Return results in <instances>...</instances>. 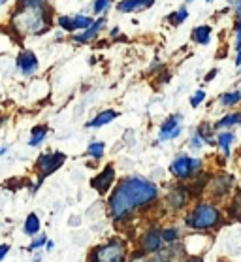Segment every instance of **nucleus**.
I'll use <instances>...</instances> for the list:
<instances>
[{
	"instance_id": "nucleus-31",
	"label": "nucleus",
	"mask_w": 241,
	"mask_h": 262,
	"mask_svg": "<svg viewBox=\"0 0 241 262\" xmlns=\"http://www.w3.org/2000/svg\"><path fill=\"white\" fill-rule=\"evenodd\" d=\"M215 74H217V70H211V72H209V74L206 76V81H211V79L215 78Z\"/></svg>"
},
{
	"instance_id": "nucleus-25",
	"label": "nucleus",
	"mask_w": 241,
	"mask_h": 262,
	"mask_svg": "<svg viewBox=\"0 0 241 262\" xmlns=\"http://www.w3.org/2000/svg\"><path fill=\"white\" fill-rule=\"evenodd\" d=\"M107 6H109V0H96V4H94V12L100 13V12H104Z\"/></svg>"
},
{
	"instance_id": "nucleus-2",
	"label": "nucleus",
	"mask_w": 241,
	"mask_h": 262,
	"mask_svg": "<svg viewBox=\"0 0 241 262\" xmlns=\"http://www.w3.org/2000/svg\"><path fill=\"white\" fill-rule=\"evenodd\" d=\"M46 25V10L41 6H25L21 4V10L13 17V27H17L25 34H38L43 30Z\"/></svg>"
},
{
	"instance_id": "nucleus-30",
	"label": "nucleus",
	"mask_w": 241,
	"mask_h": 262,
	"mask_svg": "<svg viewBox=\"0 0 241 262\" xmlns=\"http://www.w3.org/2000/svg\"><path fill=\"white\" fill-rule=\"evenodd\" d=\"M8 249H10V247H8V245H2V249H0V258H4V256H6Z\"/></svg>"
},
{
	"instance_id": "nucleus-19",
	"label": "nucleus",
	"mask_w": 241,
	"mask_h": 262,
	"mask_svg": "<svg viewBox=\"0 0 241 262\" xmlns=\"http://www.w3.org/2000/svg\"><path fill=\"white\" fill-rule=\"evenodd\" d=\"M47 134V126L40 125V126H34L32 128V138H30V145H38V143L46 138Z\"/></svg>"
},
{
	"instance_id": "nucleus-12",
	"label": "nucleus",
	"mask_w": 241,
	"mask_h": 262,
	"mask_svg": "<svg viewBox=\"0 0 241 262\" xmlns=\"http://www.w3.org/2000/svg\"><path fill=\"white\" fill-rule=\"evenodd\" d=\"M155 0H123L117 4L119 12H136V10H145V8L153 6Z\"/></svg>"
},
{
	"instance_id": "nucleus-18",
	"label": "nucleus",
	"mask_w": 241,
	"mask_h": 262,
	"mask_svg": "<svg viewBox=\"0 0 241 262\" xmlns=\"http://www.w3.org/2000/svg\"><path fill=\"white\" fill-rule=\"evenodd\" d=\"M40 230V221H38V217H36L34 213H30L29 217H27V223H25V232L27 234H36Z\"/></svg>"
},
{
	"instance_id": "nucleus-35",
	"label": "nucleus",
	"mask_w": 241,
	"mask_h": 262,
	"mask_svg": "<svg viewBox=\"0 0 241 262\" xmlns=\"http://www.w3.org/2000/svg\"><path fill=\"white\" fill-rule=\"evenodd\" d=\"M237 12H239V15H241V4H239V8H237Z\"/></svg>"
},
{
	"instance_id": "nucleus-29",
	"label": "nucleus",
	"mask_w": 241,
	"mask_h": 262,
	"mask_svg": "<svg viewBox=\"0 0 241 262\" xmlns=\"http://www.w3.org/2000/svg\"><path fill=\"white\" fill-rule=\"evenodd\" d=\"M237 48H241V21L237 23Z\"/></svg>"
},
{
	"instance_id": "nucleus-20",
	"label": "nucleus",
	"mask_w": 241,
	"mask_h": 262,
	"mask_svg": "<svg viewBox=\"0 0 241 262\" xmlns=\"http://www.w3.org/2000/svg\"><path fill=\"white\" fill-rule=\"evenodd\" d=\"M237 123H241V114H232V115L223 117L215 126H217V128H223V126H232V125H237Z\"/></svg>"
},
{
	"instance_id": "nucleus-15",
	"label": "nucleus",
	"mask_w": 241,
	"mask_h": 262,
	"mask_svg": "<svg viewBox=\"0 0 241 262\" xmlns=\"http://www.w3.org/2000/svg\"><path fill=\"white\" fill-rule=\"evenodd\" d=\"M106 23L104 19H98V21H94L91 27H89V30L85 32V34H79V36H76V40H79V42H89L91 38H94V36L98 34V30H100V27L102 25Z\"/></svg>"
},
{
	"instance_id": "nucleus-5",
	"label": "nucleus",
	"mask_w": 241,
	"mask_h": 262,
	"mask_svg": "<svg viewBox=\"0 0 241 262\" xmlns=\"http://www.w3.org/2000/svg\"><path fill=\"white\" fill-rule=\"evenodd\" d=\"M200 168V161L198 159H188V157H181V159H177L173 161V164L170 166L171 173L179 179H185V178H190L192 173L196 172Z\"/></svg>"
},
{
	"instance_id": "nucleus-8",
	"label": "nucleus",
	"mask_w": 241,
	"mask_h": 262,
	"mask_svg": "<svg viewBox=\"0 0 241 262\" xmlns=\"http://www.w3.org/2000/svg\"><path fill=\"white\" fill-rule=\"evenodd\" d=\"M94 21L91 17H85V15H76V17H59V25L64 30H81L89 29Z\"/></svg>"
},
{
	"instance_id": "nucleus-23",
	"label": "nucleus",
	"mask_w": 241,
	"mask_h": 262,
	"mask_svg": "<svg viewBox=\"0 0 241 262\" xmlns=\"http://www.w3.org/2000/svg\"><path fill=\"white\" fill-rule=\"evenodd\" d=\"M162 236H164L166 244H173V242L177 239V236H179V232H177L176 228H168V230H164V232H162Z\"/></svg>"
},
{
	"instance_id": "nucleus-16",
	"label": "nucleus",
	"mask_w": 241,
	"mask_h": 262,
	"mask_svg": "<svg viewBox=\"0 0 241 262\" xmlns=\"http://www.w3.org/2000/svg\"><path fill=\"white\" fill-rule=\"evenodd\" d=\"M170 202L177 209L181 208V206H185V202H187V189H176L170 194Z\"/></svg>"
},
{
	"instance_id": "nucleus-26",
	"label": "nucleus",
	"mask_w": 241,
	"mask_h": 262,
	"mask_svg": "<svg viewBox=\"0 0 241 262\" xmlns=\"http://www.w3.org/2000/svg\"><path fill=\"white\" fill-rule=\"evenodd\" d=\"M204 98H206V93H204V91H198V93H196V95L192 96L190 104H192V106H198V104H200V102L204 100Z\"/></svg>"
},
{
	"instance_id": "nucleus-34",
	"label": "nucleus",
	"mask_w": 241,
	"mask_h": 262,
	"mask_svg": "<svg viewBox=\"0 0 241 262\" xmlns=\"http://www.w3.org/2000/svg\"><path fill=\"white\" fill-rule=\"evenodd\" d=\"M188 262H202L200 258H192V260H188Z\"/></svg>"
},
{
	"instance_id": "nucleus-9",
	"label": "nucleus",
	"mask_w": 241,
	"mask_h": 262,
	"mask_svg": "<svg viewBox=\"0 0 241 262\" xmlns=\"http://www.w3.org/2000/svg\"><path fill=\"white\" fill-rule=\"evenodd\" d=\"M17 66L21 68L23 74H32V72L38 68V59H36V55L32 51H23V53L17 57Z\"/></svg>"
},
{
	"instance_id": "nucleus-7",
	"label": "nucleus",
	"mask_w": 241,
	"mask_h": 262,
	"mask_svg": "<svg viewBox=\"0 0 241 262\" xmlns=\"http://www.w3.org/2000/svg\"><path fill=\"white\" fill-rule=\"evenodd\" d=\"M113 179H115V170H113L112 166H106V170H102L100 176H96V178L91 179V185H93L100 194H106L107 189L112 187Z\"/></svg>"
},
{
	"instance_id": "nucleus-10",
	"label": "nucleus",
	"mask_w": 241,
	"mask_h": 262,
	"mask_svg": "<svg viewBox=\"0 0 241 262\" xmlns=\"http://www.w3.org/2000/svg\"><path fill=\"white\" fill-rule=\"evenodd\" d=\"M164 244V236L159 232V230H153V232H149L145 238H143V251L145 253H155V251H159Z\"/></svg>"
},
{
	"instance_id": "nucleus-13",
	"label": "nucleus",
	"mask_w": 241,
	"mask_h": 262,
	"mask_svg": "<svg viewBox=\"0 0 241 262\" xmlns=\"http://www.w3.org/2000/svg\"><path fill=\"white\" fill-rule=\"evenodd\" d=\"M117 117V114L113 112V110H107V112H102L100 115H96L87 126H102V125H107V123H112L113 119Z\"/></svg>"
},
{
	"instance_id": "nucleus-24",
	"label": "nucleus",
	"mask_w": 241,
	"mask_h": 262,
	"mask_svg": "<svg viewBox=\"0 0 241 262\" xmlns=\"http://www.w3.org/2000/svg\"><path fill=\"white\" fill-rule=\"evenodd\" d=\"M232 213L237 215V219H241V192H239V196L235 198L234 206H232Z\"/></svg>"
},
{
	"instance_id": "nucleus-21",
	"label": "nucleus",
	"mask_w": 241,
	"mask_h": 262,
	"mask_svg": "<svg viewBox=\"0 0 241 262\" xmlns=\"http://www.w3.org/2000/svg\"><path fill=\"white\" fill-rule=\"evenodd\" d=\"M241 100V91H235V93H228V95L223 96V104L224 106H234Z\"/></svg>"
},
{
	"instance_id": "nucleus-11",
	"label": "nucleus",
	"mask_w": 241,
	"mask_h": 262,
	"mask_svg": "<svg viewBox=\"0 0 241 262\" xmlns=\"http://www.w3.org/2000/svg\"><path fill=\"white\" fill-rule=\"evenodd\" d=\"M179 134H181V126L177 123V117L173 115V117H170V119L162 125V128H160V140H162V142H164V140H171V138L179 136Z\"/></svg>"
},
{
	"instance_id": "nucleus-3",
	"label": "nucleus",
	"mask_w": 241,
	"mask_h": 262,
	"mask_svg": "<svg viewBox=\"0 0 241 262\" xmlns=\"http://www.w3.org/2000/svg\"><path fill=\"white\" fill-rule=\"evenodd\" d=\"M221 221V213H218L217 208H213L211 204H200L196 206L190 213L187 215V227L190 228H198V230H204V228H211L215 225H218Z\"/></svg>"
},
{
	"instance_id": "nucleus-17",
	"label": "nucleus",
	"mask_w": 241,
	"mask_h": 262,
	"mask_svg": "<svg viewBox=\"0 0 241 262\" xmlns=\"http://www.w3.org/2000/svg\"><path fill=\"white\" fill-rule=\"evenodd\" d=\"M234 142V134H230V132H223V134H218V145L223 149V153L226 157L230 155V143Z\"/></svg>"
},
{
	"instance_id": "nucleus-27",
	"label": "nucleus",
	"mask_w": 241,
	"mask_h": 262,
	"mask_svg": "<svg viewBox=\"0 0 241 262\" xmlns=\"http://www.w3.org/2000/svg\"><path fill=\"white\" fill-rule=\"evenodd\" d=\"M185 19H187V10H181V12L176 13V17H173V23L179 25V23H183Z\"/></svg>"
},
{
	"instance_id": "nucleus-14",
	"label": "nucleus",
	"mask_w": 241,
	"mask_h": 262,
	"mask_svg": "<svg viewBox=\"0 0 241 262\" xmlns=\"http://www.w3.org/2000/svg\"><path fill=\"white\" fill-rule=\"evenodd\" d=\"M209 38H211V29L209 27H198V29H194V32H192V40L198 43H202V46H206L207 42H209Z\"/></svg>"
},
{
	"instance_id": "nucleus-6",
	"label": "nucleus",
	"mask_w": 241,
	"mask_h": 262,
	"mask_svg": "<svg viewBox=\"0 0 241 262\" xmlns=\"http://www.w3.org/2000/svg\"><path fill=\"white\" fill-rule=\"evenodd\" d=\"M66 157L62 153H51V155H41L40 161H38V170H40V176H49V173H53L57 168L64 162ZM40 178V179H41Z\"/></svg>"
},
{
	"instance_id": "nucleus-28",
	"label": "nucleus",
	"mask_w": 241,
	"mask_h": 262,
	"mask_svg": "<svg viewBox=\"0 0 241 262\" xmlns=\"http://www.w3.org/2000/svg\"><path fill=\"white\" fill-rule=\"evenodd\" d=\"M46 242H47V239H46V236H43V238L36 239L34 244H32V245H30V247H29V249H36V247H40V245H43V244H46Z\"/></svg>"
},
{
	"instance_id": "nucleus-1",
	"label": "nucleus",
	"mask_w": 241,
	"mask_h": 262,
	"mask_svg": "<svg viewBox=\"0 0 241 262\" xmlns=\"http://www.w3.org/2000/svg\"><path fill=\"white\" fill-rule=\"evenodd\" d=\"M155 196H157V187L153 183L141 178H130L124 179L115 189L112 200H109V208H112L115 219H123L130 209L153 202Z\"/></svg>"
},
{
	"instance_id": "nucleus-22",
	"label": "nucleus",
	"mask_w": 241,
	"mask_h": 262,
	"mask_svg": "<svg viewBox=\"0 0 241 262\" xmlns=\"http://www.w3.org/2000/svg\"><path fill=\"white\" fill-rule=\"evenodd\" d=\"M89 155L94 157V159H100V157L104 155V143L102 142L91 143V145H89Z\"/></svg>"
},
{
	"instance_id": "nucleus-32",
	"label": "nucleus",
	"mask_w": 241,
	"mask_h": 262,
	"mask_svg": "<svg viewBox=\"0 0 241 262\" xmlns=\"http://www.w3.org/2000/svg\"><path fill=\"white\" fill-rule=\"evenodd\" d=\"M192 145H196V147H200V145H202V140H200V138H198V136L192 138Z\"/></svg>"
},
{
	"instance_id": "nucleus-4",
	"label": "nucleus",
	"mask_w": 241,
	"mask_h": 262,
	"mask_svg": "<svg viewBox=\"0 0 241 262\" xmlns=\"http://www.w3.org/2000/svg\"><path fill=\"white\" fill-rule=\"evenodd\" d=\"M124 245L123 242H109L104 247H96L89 262H123Z\"/></svg>"
},
{
	"instance_id": "nucleus-33",
	"label": "nucleus",
	"mask_w": 241,
	"mask_h": 262,
	"mask_svg": "<svg viewBox=\"0 0 241 262\" xmlns=\"http://www.w3.org/2000/svg\"><path fill=\"white\" fill-rule=\"evenodd\" d=\"M235 64H237V66L241 64V48H239V53H237V60H235Z\"/></svg>"
}]
</instances>
